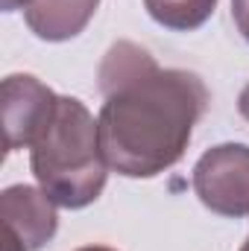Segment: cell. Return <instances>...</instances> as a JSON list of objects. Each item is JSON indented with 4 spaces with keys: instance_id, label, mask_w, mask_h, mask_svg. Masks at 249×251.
Segmentation results:
<instances>
[{
    "instance_id": "cell-8",
    "label": "cell",
    "mask_w": 249,
    "mask_h": 251,
    "mask_svg": "<svg viewBox=\"0 0 249 251\" xmlns=\"http://www.w3.org/2000/svg\"><path fill=\"white\" fill-rule=\"evenodd\" d=\"M232 18H235L241 35L249 41V0H232Z\"/></svg>"
},
{
    "instance_id": "cell-3",
    "label": "cell",
    "mask_w": 249,
    "mask_h": 251,
    "mask_svg": "<svg viewBox=\"0 0 249 251\" xmlns=\"http://www.w3.org/2000/svg\"><path fill=\"white\" fill-rule=\"evenodd\" d=\"M193 193L220 216H249V146L220 143L208 149L193 167Z\"/></svg>"
},
{
    "instance_id": "cell-4",
    "label": "cell",
    "mask_w": 249,
    "mask_h": 251,
    "mask_svg": "<svg viewBox=\"0 0 249 251\" xmlns=\"http://www.w3.org/2000/svg\"><path fill=\"white\" fill-rule=\"evenodd\" d=\"M59 97L30 73H12L3 79V134L6 152L30 149L47 128Z\"/></svg>"
},
{
    "instance_id": "cell-6",
    "label": "cell",
    "mask_w": 249,
    "mask_h": 251,
    "mask_svg": "<svg viewBox=\"0 0 249 251\" xmlns=\"http://www.w3.org/2000/svg\"><path fill=\"white\" fill-rule=\"evenodd\" d=\"M97 6L100 0H32L24 18L41 41H70L88 26Z\"/></svg>"
},
{
    "instance_id": "cell-5",
    "label": "cell",
    "mask_w": 249,
    "mask_h": 251,
    "mask_svg": "<svg viewBox=\"0 0 249 251\" xmlns=\"http://www.w3.org/2000/svg\"><path fill=\"white\" fill-rule=\"evenodd\" d=\"M0 219L3 228H9L27 251L44 249L59 228L56 201L41 187H30V184H12L3 190Z\"/></svg>"
},
{
    "instance_id": "cell-13",
    "label": "cell",
    "mask_w": 249,
    "mask_h": 251,
    "mask_svg": "<svg viewBox=\"0 0 249 251\" xmlns=\"http://www.w3.org/2000/svg\"><path fill=\"white\" fill-rule=\"evenodd\" d=\"M241 251H249V237H247V243H244V249H241Z\"/></svg>"
},
{
    "instance_id": "cell-10",
    "label": "cell",
    "mask_w": 249,
    "mask_h": 251,
    "mask_svg": "<svg viewBox=\"0 0 249 251\" xmlns=\"http://www.w3.org/2000/svg\"><path fill=\"white\" fill-rule=\"evenodd\" d=\"M32 0H0V9L3 12H15V9H27Z\"/></svg>"
},
{
    "instance_id": "cell-12",
    "label": "cell",
    "mask_w": 249,
    "mask_h": 251,
    "mask_svg": "<svg viewBox=\"0 0 249 251\" xmlns=\"http://www.w3.org/2000/svg\"><path fill=\"white\" fill-rule=\"evenodd\" d=\"M76 251H115V249H106V246H85V249H76Z\"/></svg>"
},
{
    "instance_id": "cell-11",
    "label": "cell",
    "mask_w": 249,
    "mask_h": 251,
    "mask_svg": "<svg viewBox=\"0 0 249 251\" xmlns=\"http://www.w3.org/2000/svg\"><path fill=\"white\" fill-rule=\"evenodd\" d=\"M238 108H241V114L249 120V85L244 88V94H241V100H238Z\"/></svg>"
},
{
    "instance_id": "cell-9",
    "label": "cell",
    "mask_w": 249,
    "mask_h": 251,
    "mask_svg": "<svg viewBox=\"0 0 249 251\" xmlns=\"http://www.w3.org/2000/svg\"><path fill=\"white\" fill-rule=\"evenodd\" d=\"M3 251H27L21 246V240H18L9 228H3Z\"/></svg>"
},
{
    "instance_id": "cell-7",
    "label": "cell",
    "mask_w": 249,
    "mask_h": 251,
    "mask_svg": "<svg viewBox=\"0 0 249 251\" xmlns=\"http://www.w3.org/2000/svg\"><path fill=\"white\" fill-rule=\"evenodd\" d=\"M150 18L173 32L199 29L217 9V0H144Z\"/></svg>"
},
{
    "instance_id": "cell-2",
    "label": "cell",
    "mask_w": 249,
    "mask_h": 251,
    "mask_svg": "<svg viewBox=\"0 0 249 251\" xmlns=\"http://www.w3.org/2000/svg\"><path fill=\"white\" fill-rule=\"evenodd\" d=\"M30 164L38 187L59 207L79 210L100 199L109 161L100 143V123L76 97H59L47 128L30 146Z\"/></svg>"
},
{
    "instance_id": "cell-1",
    "label": "cell",
    "mask_w": 249,
    "mask_h": 251,
    "mask_svg": "<svg viewBox=\"0 0 249 251\" xmlns=\"http://www.w3.org/2000/svg\"><path fill=\"white\" fill-rule=\"evenodd\" d=\"M100 91V143L109 167L126 178H153L179 164L208 105V88L196 73L161 70L132 41L109 47Z\"/></svg>"
}]
</instances>
